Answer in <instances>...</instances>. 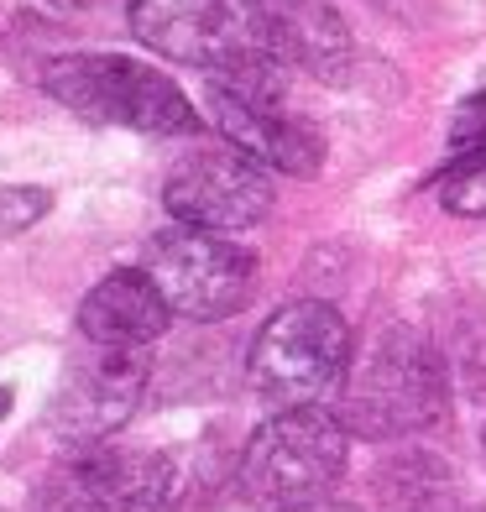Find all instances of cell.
<instances>
[{
	"label": "cell",
	"instance_id": "obj_19",
	"mask_svg": "<svg viewBox=\"0 0 486 512\" xmlns=\"http://www.w3.org/2000/svg\"><path fill=\"white\" fill-rule=\"evenodd\" d=\"M11 413V387H0V418Z\"/></svg>",
	"mask_w": 486,
	"mask_h": 512
},
{
	"label": "cell",
	"instance_id": "obj_7",
	"mask_svg": "<svg viewBox=\"0 0 486 512\" xmlns=\"http://www.w3.org/2000/svg\"><path fill=\"white\" fill-rule=\"evenodd\" d=\"M147 277L157 283L162 304L183 319L215 324L251 304L257 293V256L225 236H204V230H162L147 246Z\"/></svg>",
	"mask_w": 486,
	"mask_h": 512
},
{
	"label": "cell",
	"instance_id": "obj_20",
	"mask_svg": "<svg viewBox=\"0 0 486 512\" xmlns=\"http://www.w3.org/2000/svg\"><path fill=\"white\" fill-rule=\"evenodd\" d=\"M481 450H486V434H481Z\"/></svg>",
	"mask_w": 486,
	"mask_h": 512
},
{
	"label": "cell",
	"instance_id": "obj_15",
	"mask_svg": "<svg viewBox=\"0 0 486 512\" xmlns=\"http://www.w3.org/2000/svg\"><path fill=\"white\" fill-rule=\"evenodd\" d=\"M481 147H486V89L455 110V126H450V157H471Z\"/></svg>",
	"mask_w": 486,
	"mask_h": 512
},
{
	"label": "cell",
	"instance_id": "obj_12",
	"mask_svg": "<svg viewBox=\"0 0 486 512\" xmlns=\"http://www.w3.org/2000/svg\"><path fill=\"white\" fill-rule=\"evenodd\" d=\"M257 6H262L277 63H298L304 74L330 79V84L351 79L356 42L330 0H257Z\"/></svg>",
	"mask_w": 486,
	"mask_h": 512
},
{
	"label": "cell",
	"instance_id": "obj_9",
	"mask_svg": "<svg viewBox=\"0 0 486 512\" xmlns=\"http://www.w3.org/2000/svg\"><path fill=\"white\" fill-rule=\"evenodd\" d=\"M173 497V465L136 445H84L42 486V512H162Z\"/></svg>",
	"mask_w": 486,
	"mask_h": 512
},
{
	"label": "cell",
	"instance_id": "obj_14",
	"mask_svg": "<svg viewBox=\"0 0 486 512\" xmlns=\"http://www.w3.org/2000/svg\"><path fill=\"white\" fill-rule=\"evenodd\" d=\"M48 209H53L48 189H32V183H0V236L32 230Z\"/></svg>",
	"mask_w": 486,
	"mask_h": 512
},
{
	"label": "cell",
	"instance_id": "obj_11",
	"mask_svg": "<svg viewBox=\"0 0 486 512\" xmlns=\"http://www.w3.org/2000/svg\"><path fill=\"white\" fill-rule=\"evenodd\" d=\"M173 309L162 304L157 283L147 267H121L100 277L79 304V335L84 345H105V351H147V345L168 330Z\"/></svg>",
	"mask_w": 486,
	"mask_h": 512
},
{
	"label": "cell",
	"instance_id": "obj_2",
	"mask_svg": "<svg viewBox=\"0 0 486 512\" xmlns=\"http://www.w3.org/2000/svg\"><path fill=\"white\" fill-rule=\"evenodd\" d=\"M345 371H351V324L340 319L335 304L304 298V304L277 309L262 324L246 377L262 403L288 413V408H319L330 392L345 387Z\"/></svg>",
	"mask_w": 486,
	"mask_h": 512
},
{
	"label": "cell",
	"instance_id": "obj_6",
	"mask_svg": "<svg viewBox=\"0 0 486 512\" xmlns=\"http://www.w3.org/2000/svg\"><path fill=\"white\" fill-rule=\"evenodd\" d=\"M210 115L225 136V147H236L267 173L288 178H314L324 168V136L283 105V74L277 63H257L241 74H220L204 84Z\"/></svg>",
	"mask_w": 486,
	"mask_h": 512
},
{
	"label": "cell",
	"instance_id": "obj_16",
	"mask_svg": "<svg viewBox=\"0 0 486 512\" xmlns=\"http://www.w3.org/2000/svg\"><path fill=\"white\" fill-rule=\"evenodd\" d=\"M471 387H476V398L486 403V340L471 351Z\"/></svg>",
	"mask_w": 486,
	"mask_h": 512
},
{
	"label": "cell",
	"instance_id": "obj_3",
	"mask_svg": "<svg viewBox=\"0 0 486 512\" xmlns=\"http://www.w3.org/2000/svg\"><path fill=\"white\" fill-rule=\"evenodd\" d=\"M351 434L324 408H288L246 439L241 455V497L262 512H288L324 502V492L345 476Z\"/></svg>",
	"mask_w": 486,
	"mask_h": 512
},
{
	"label": "cell",
	"instance_id": "obj_5",
	"mask_svg": "<svg viewBox=\"0 0 486 512\" xmlns=\"http://www.w3.org/2000/svg\"><path fill=\"white\" fill-rule=\"evenodd\" d=\"M131 32L157 58L189 63L204 79L277 63L257 0H131Z\"/></svg>",
	"mask_w": 486,
	"mask_h": 512
},
{
	"label": "cell",
	"instance_id": "obj_17",
	"mask_svg": "<svg viewBox=\"0 0 486 512\" xmlns=\"http://www.w3.org/2000/svg\"><path fill=\"white\" fill-rule=\"evenodd\" d=\"M288 512H361V507H351V502H304V507H288Z\"/></svg>",
	"mask_w": 486,
	"mask_h": 512
},
{
	"label": "cell",
	"instance_id": "obj_18",
	"mask_svg": "<svg viewBox=\"0 0 486 512\" xmlns=\"http://www.w3.org/2000/svg\"><path fill=\"white\" fill-rule=\"evenodd\" d=\"M53 6H58V11H89L95 0H53Z\"/></svg>",
	"mask_w": 486,
	"mask_h": 512
},
{
	"label": "cell",
	"instance_id": "obj_10",
	"mask_svg": "<svg viewBox=\"0 0 486 512\" xmlns=\"http://www.w3.org/2000/svg\"><path fill=\"white\" fill-rule=\"evenodd\" d=\"M147 387V351H105V345H84V351L63 366V382L48 403V429L68 445H105V439L126 424L142 403Z\"/></svg>",
	"mask_w": 486,
	"mask_h": 512
},
{
	"label": "cell",
	"instance_id": "obj_1",
	"mask_svg": "<svg viewBox=\"0 0 486 512\" xmlns=\"http://www.w3.org/2000/svg\"><path fill=\"white\" fill-rule=\"evenodd\" d=\"M445 413H450L445 361L419 330L392 324V330L361 345V356H351L335 418L345 424V434L361 439H403L434 429Z\"/></svg>",
	"mask_w": 486,
	"mask_h": 512
},
{
	"label": "cell",
	"instance_id": "obj_4",
	"mask_svg": "<svg viewBox=\"0 0 486 512\" xmlns=\"http://www.w3.org/2000/svg\"><path fill=\"white\" fill-rule=\"evenodd\" d=\"M42 89L95 126H126L147 136H183L194 131V105L189 95L157 74L152 63H136L121 53H74L48 63Z\"/></svg>",
	"mask_w": 486,
	"mask_h": 512
},
{
	"label": "cell",
	"instance_id": "obj_8",
	"mask_svg": "<svg viewBox=\"0 0 486 512\" xmlns=\"http://www.w3.org/2000/svg\"><path fill=\"white\" fill-rule=\"evenodd\" d=\"M162 204L178 225L236 241V230H251L272 215L277 189L272 173L236 147H194L183 162H173L168 183H162Z\"/></svg>",
	"mask_w": 486,
	"mask_h": 512
},
{
	"label": "cell",
	"instance_id": "obj_13",
	"mask_svg": "<svg viewBox=\"0 0 486 512\" xmlns=\"http://www.w3.org/2000/svg\"><path fill=\"white\" fill-rule=\"evenodd\" d=\"M439 199H445L450 215H486V147L471 157H455V168L439 183Z\"/></svg>",
	"mask_w": 486,
	"mask_h": 512
}]
</instances>
